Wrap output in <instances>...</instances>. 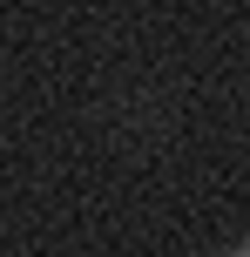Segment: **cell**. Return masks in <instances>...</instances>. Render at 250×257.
Returning <instances> with one entry per match:
<instances>
[{"label": "cell", "instance_id": "6da1fadb", "mask_svg": "<svg viewBox=\"0 0 250 257\" xmlns=\"http://www.w3.org/2000/svg\"><path fill=\"white\" fill-rule=\"evenodd\" d=\"M237 257H250V250H237Z\"/></svg>", "mask_w": 250, "mask_h": 257}]
</instances>
